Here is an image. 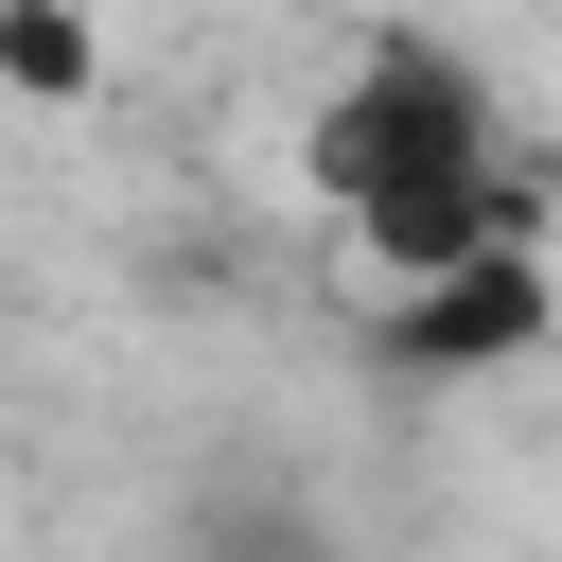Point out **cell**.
Returning a JSON list of instances; mask_svg holds the SVG:
<instances>
[{"label":"cell","instance_id":"2","mask_svg":"<svg viewBox=\"0 0 562 562\" xmlns=\"http://www.w3.org/2000/svg\"><path fill=\"white\" fill-rule=\"evenodd\" d=\"M369 334H386V369H422V386L527 369V351L562 334V281H544V246H474V263H439V281H369Z\"/></svg>","mask_w":562,"mask_h":562},{"label":"cell","instance_id":"3","mask_svg":"<svg viewBox=\"0 0 562 562\" xmlns=\"http://www.w3.org/2000/svg\"><path fill=\"white\" fill-rule=\"evenodd\" d=\"M193 562H334V527H316V509H211Z\"/></svg>","mask_w":562,"mask_h":562},{"label":"cell","instance_id":"1","mask_svg":"<svg viewBox=\"0 0 562 562\" xmlns=\"http://www.w3.org/2000/svg\"><path fill=\"white\" fill-rule=\"evenodd\" d=\"M299 176H316V211L369 281H439L474 246H527V140L474 88V53H439V35H369L316 88Z\"/></svg>","mask_w":562,"mask_h":562},{"label":"cell","instance_id":"4","mask_svg":"<svg viewBox=\"0 0 562 562\" xmlns=\"http://www.w3.org/2000/svg\"><path fill=\"white\" fill-rule=\"evenodd\" d=\"M0 70H18V88H88V35H70L53 0H0Z\"/></svg>","mask_w":562,"mask_h":562}]
</instances>
